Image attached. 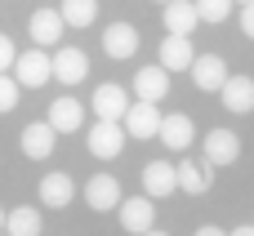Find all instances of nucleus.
Segmentation results:
<instances>
[{"label":"nucleus","instance_id":"nucleus-17","mask_svg":"<svg viewBox=\"0 0 254 236\" xmlns=\"http://www.w3.org/2000/svg\"><path fill=\"white\" fill-rule=\"evenodd\" d=\"M45 120H49L58 134H71V129H80V125H85V107H80L71 94H63V98H54V103H49V116H45Z\"/></svg>","mask_w":254,"mask_h":236},{"label":"nucleus","instance_id":"nucleus-9","mask_svg":"<svg viewBox=\"0 0 254 236\" xmlns=\"http://www.w3.org/2000/svg\"><path fill=\"white\" fill-rule=\"evenodd\" d=\"M156 138H161L170 152H188V147H192V138H196V125H192V116L174 112V116H161V129H156Z\"/></svg>","mask_w":254,"mask_h":236},{"label":"nucleus","instance_id":"nucleus-13","mask_svg":"<svg viewBox=\"0 0 254 236\" xmlns=\"http://www.w3.org/2000/svg\"><path fill=\"white\" fill-rule=\"evenodd\" d=\"M241 156V138L232 129H210L205 134V165H232Z\"/></svg>","mask_w":254,"mask_h":236},{"label":"nucleus","instance_id":"nucleus-4","mask_svg":"<svg viewBox=\"0 0 254 236\" xmlns=\"http://www.w3.org/2000/svg\"><path fill=\"white\" fill-rule=\"evenodd\" d=\"M121 125H125V134H129V138H156V129H161V107L138 98V103H129V107H125Z\"/></svg>","mask_w":254,"mask_h":236},{"label":"nucleus","instance_id":"nucleus-23","mask_svg":"<svg viewBox=\"0 0 254 236\" xmlns=\"http://www.w3.org/2000/svg\"><path fill=\"white\" fill-rule=\"evenodd\" d=\"M58 13H63V22H71V27H89V22L98 18V0H63Z\"/></svg>","mask_w":254,"mask_h":236},{"label":"nucleus","instance_id":"nucleus-32","mask_svg":"<svg viewBox=\"0 0 254 236\" xmlns=\"http://www.w3.org/2000/svg\"><path fill=\"white\" fill-rule=\"evenodd\" d=\"M237 4H250V0H237Z\"/></svg>","mask_w":254,"mask_h":236},{"label":"nucleus","instance_id":"nucleus-28","mask_svg":"<svg viewBox=\"0 0 254 236\" xmlns=\"http://www.w3.org/2000/svg\"><path fill=\"white\" fill-rule=\"evenodd\" d=\"M192 236H228V232H223V228H196Z\"/></svg>","mask_w":254,"mask_h":236},{"label":"nucleus","instance_id":"nucleus-31","mask_svg":"<svg viewBox=\"0 0 254 236\" xmlns=\"http://www.w3.org/2000/svg\"><path fill=\"white\" fill-rule=\"evenodd\" d=\"M0 232H4V210H0Z\"/></svg>","mask_w":254,"mask_h":236},{"label":"nucleus","instance_id":"nucleus-30","mask_svg":"<svg viewBox=\"0 0 254 236\" xmlns=\"http://www.w3.org/2000/svg\"><path fill=\"white\" fill-rule=\"evenodd\" d=\"M143 236H165V232H156V228H152V232H143Z\"/></svg>","mask_w":254,"mask_h":236},{"label":"nucleus","instance_id":"nucleus-29","mask_svg":"<svg viewBox=\"0 0 254 236\" xmlns=\"http://www.w3.org/2000/svg\"><path fill=\"white\" fill-rule=\"evenodd\" d=\"M228 236H254V223H250V228H232Z\"/></svg>","mask_w":254,"mask_h":236},{"label":"nucleus","instance_id":"nucleus-24","mask_svg":"<svg viewBox=\"0 0 254 236\" xmlns=\"http://www.w3.org/2000/svg\"><path fill=\"white\" fill-rule=\"evenodd\" d=\"M232 4L237 0H196V13H201V22H223V18H232Z\"/></svg>","mask_w":254,"mask_h":236},{"label":"nucleus","instance_id":"nucleus-6","mask_svg":"<svg viewBox=\"0 0 254 236\" xmlns=\"http://www.w3.org/2000/svg\"><path fill=\"white\" fill-rule=\"evenodd\" d=\"M49 62H54V80L67 85V89H76V85L89 76V58H85V49H58V54H49Z\"/></svg>","mask_w":254,"mask_h":236},{"label":"nucleus","instance_id":"nucleus-14","mask_svg":"<svg viewBox=\"0 0 254 236\" xmlns=\"http://www.w3.org/2000/svg\"><path fill=\"white\" fill-rule=\"evenodd\" d=\"M143 192L156 201V196H174L179 192V170L170 165V161H152L147 170H143Z\"/></svg>","mask_w":254,"mask_h":236},{"label":"nucleus","instance_id":"nucleus-2","mask_svg":"<svg viewBox=\"0 0 254 236\" xmlns=\"http://www.w3.org/2000/svg\"><path fill=\"white\" fill-rule=\"evenodd\" d=\"M125 152V125L121 120H98L89 125V156L94 161H116Z\"/></svg>","mask_w":254,"mask_h":236},{"label":"nucleus","instance_id":"nucleus-22","mask_svg":"<svg viewBox=\"0 0 254 236\" xmlns=\"http://www.w3.org/2000/svg\"><path fill=\"white\" fill-rule=\"evenodd\" d=\"M4 232L9 236H40V214L31 205H18V210L4 214Z\"/></svg>","mask_w":254,"mask_h":236},{"label":"nucleus","instance_id":"nucleus-25","mask_svg":"<svg viewBox=\"0 0 254 236\" xmlns=\"http://www.w3.org/2000/svg\"><path fill=\"white\" fill-rule=\"evenodd\" d=\"M18 94H22V85L0 71V112H13V107H18Z\"/></svg>","mask_w":254,"mask_h":236},{"label":"nucleus","instance_id":"nucleus-10","mask_svg":"<svg viewBox=\"0 0 254 236\" xmlns=\"http://www.w3.org/2000/svg\"><path fill=\"white\" fill-rule=\"evenodd\" d=\"M85 205L89 210H98V214H107V210H116L121 205V183L112 178V174H94L89 183H85Z\"/></svg>","mask_w":254,"mask_h":236},{"label":"nucleus","instance_id":"nucleus-11","mask_svg":"<svg viewBox=\"0 0 254 236\" xmlns=\"http://www.w3.org/2000/svg\"><path fill=\"white\" fill-rule=\"evenodd\" d=\"M103 49H107V58L125 62V58L138 54V31H134L129 22H112V27L103 31Z\"/></svg>","mask_w":254,"mask_h":236},{"label":"nucleus","instance_id":"nucleus-27","mask_svg":"<svg viewBox=\"0 0 254 236\" xmlns=\"http://www.w3.org/2000/svg\"><path fill=\"white\" fill-rule=\"evenodd\" d=\"M241 31L254 40V0H250V4H241Z\"/></svg>","mask_w":254,"mask_h":236},{"label":"nucleus","instance_id":"nucleus-19","mask_svg":"<svg viewBox=\"0 0 254 236\" xmlns=\"http://www.w3.org/2000/svg\"><path fill=\"white\" fill-rule=\"evenodd\" d=\"M125 107H129V94L121 85H98L94 89V116L98 120H121Z\"/></svg>","mask_w":254,"mask_h":236},{"label":"nucleus","instance_id":"nucleus-26","mask_svg":"<svg viewBox=\"0 0 254 236\" xmlns=\"http://www.w3.org/2000/svg\"><path fill=\"white\" fill-rule=\"evenodd\" d=\"M13 58H18V49H13V40L0 31V71H9L13 67Z\"/></svg>","mask_w":254,"mask_h":236},{"label":"nucleus","instance_id":"nucleus-20","mask_svg":"<svg viewBox=\"0 0 254 236\" xmlns=\"http://www.w3.org/2000/svg\"><path fill=\"white\" fill-rule=\"evenodd\" d=\"M196 22H201L196 0H165V31H174V36H192Z\"/></svg>","mask_w":254,"mask_h":236},{"label":"nucleus","instance_id":"nucleus-21","mask_svg":"<svg viewBox=\"0 0 254 236\" xmlns=\"http://www.w3.org/2000/svg\"><path fill=\"white\" fill-rule=\"evenodd\" d=\"M174 170H179V192H183V196H205V187H210V170H205V165L179 161Z\"/></svg>","mask_w":254,"mask_h":236},{"label":"nucleus","instance_id":"nucleus-15","mask_svg":"<svg viewBox=\"0 0 254 236\" xmlns=\"http://www.w3.org/2000/svg\"><path fill=\"white\" fill-rule=\"evenodd\" d=\"M40 205H49V210H63V205H71V196H76V183H71V174H63V170H54V174H45L40 178Z\"/></svg>","mask_w":254,"mask_h":236},{"label":"nucleus","instance_id":"nucleus-33","mask_svg":"<svg viewBox=\"0 0 254 236\" xmlns=\"http://www.w3.org/2000/svg\"><path fill=\"white\" fill-rule=\"evenodd\" d=\"M161 4H165V0H161Z\"/></svg>","mask_w":254,"mask_h":236},{"label":"nucleus","instance_id":"nucleus-8","mask_svg":"<svg viewBox=\"0 0 254 236\" xmlns=\"http://www.w3.org/2000/svg\"><path fill=\"white\" fill-rule=\"evenodd\" d=\"M192 80H196V89H205V94H219L223 89V80H228V62L219 58V54H201V58H192Z\"/></svg>","mask_w":254,"mask_h":236},{"label":"nucleus","instance_id":"nucleus-1","mask_svg":"<svg viewBox=\"0 0 254 236\" xmlns=\"http://www.w3.org/2000/svg\"><path fill=\"white\" fill-rule=\"evenodd\" d=\"M13 80H18L22 89H40V85H49V80H54V62H49V54H40V45H31L27 54H18V58H13Z\"/></svg>","mask_w":254,"mask_h":236},{"label":"nucleus","instance_id":"nucleus-5","mask_svg":"<svg viewBox=\"0 0 254 236\" xmlns=\"http://www.w3.org/2000/svg\"><path fill=\"white\" fill-rule=\"evenodd\" d=\"M54 143H58V129H54L49 120H31V125L22 129V138H18V147H22L27 161H49V156H54Z\"/></svg>","mask_w":254,"mask_h":236},{"label":"nucleus","instance_id":"nucleus-12","mask_svg":"<svg viewBox=\"0 0 254 236\" xmlns=\"http://www.w3.org/2000/svg\"><path fill=\"white\" fill-rule=\"evenodd\" d=\"M134 94L143 98V103H161L165 94H170V71L156 62V67H138L134 71Z\"/></svg>","mask_w":254,"mask_h":236},{"label":"nucleus","instance_id":"nucleus-7","mask_svg":"<svg viewBox=\"0 0 254 236\" xmlns=\"http://www.w3.org/2000/svg\"><path fill=\"white\" fill-rule=\"evenodd\" d=\"M27 27H31V45H40V49H54L63 40V31H67V22H63L58 9H36Z\"/></svg>","mask_w":254,"mask_h":236},{"label":"nucleus","instance_id":"nucleus-3","mask_svg":"<svg viewBox=\"0 0 254 236\" xmlns=\"http://www.w3.org/2000/svg\"><path fill=\"white\" fill-rule=\"evenodd\" d=\"M116 214H121V228L125 232H134V236H143V232H152L156 228V201L143 192V196H129V201H121L116 205Z\"/></svg>","mask_w":254,"mask_h":236},{"label":"nucleus","instance_id":"nucleus-18","mask_svg":"<svg viewBox=\"0 0 254 236\" xmlns=\"http://www.w3.org/2000/svg\"><path fill=\"white\" fill-rule=\"evenodd\" d=\"M192 58H196V49H192L188 36H174V31H170V36L161 40V67H165V71H188Z\"/></svg>","mask_w":254,"mask_h":236},{"label":"nucleus","instance_id":"nucleus-16","mask_svg":"<svg viewBox=\"0 0 254 236\" xmlns=\"http://www.w3.org/2000/svg\"><path fill=\"white\" fill-rule=\"evenodd\" d=\"M219 98H223L228 112L246 116V112H254V80H250V76H228L223 89H219Z\"/></svg>","mask_w":254,"mask_h":236}]
</instances>
